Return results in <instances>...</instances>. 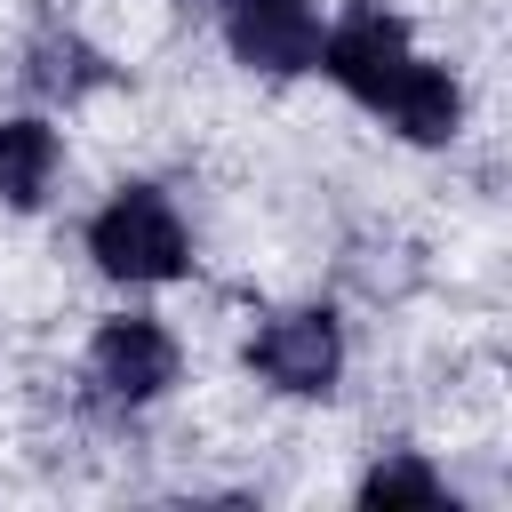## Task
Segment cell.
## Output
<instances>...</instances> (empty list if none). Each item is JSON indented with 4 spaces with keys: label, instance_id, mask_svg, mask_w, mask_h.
Here are the masks:
<instances>
[{
    "label": "cell",
    "instance_id": "obj_3",
    "mask_svg": "<svg viewBox=\"0 0 512 512\" xmlns=\"http://www.w3.org/2000/svg\"><path fill=\"white\" fill-rule=\"evenodd\" d=\"M232 48L264 72H312L320 64V16L312 0H224Z\"/></svg>",
    "mask_w": 512,
    "mask_h": 512
},
{
    "label": "cell",
    "instance_id": "obj_6",
    "mask_svg": "<svg viewBox=\"0 0 512 512\" xmlns=\"http://www.w3.org/2000/svg\"><path fill=\"white\" fill-rule=\"evenodd\" d=\"M48 168H56V128L48 120H0V200L32 208L48 192Z\"/></svg>",
    "mask_w": 512,
    "mask_h": 512
},
{
    "label": "cell",
    "instance_id": "obj_5",
    "mask_svg": "<svg viewBox=\"0 0 512 512\" xmlns=\"http://www.w3.org/2000/svg\"><path fill=\"white\" fill-rule=\"evenodd\" d=\"M176 376V344L160 320H104L96 328V384L112 400H152Z\"/></svg>",
    "mask_w": 512,
    "mask_h": 512
},
{
    "label": "cell",
    "instance_id": "obj_2",
    "mask_svg": "<svg viewBox=\"0 0 512 512\" xmlns=\"http://www.w3.org/2000/svg\"><path fill=\"white\" fill-rule=\"evenodd\" d=\"M320 64H328L360 104L384 112V104L400 96V80H408L424 56L408 48V24H400V16H384V8H352V16L320 40Z\"/></svg>",
    "mask_w": 512,
    "mask_h": 512
},
{
    "label": "cell",
    "instance_id": "obj_7",
    "mask_svg": "<svg viewBox=\"0 0 512 512\" xmlns=\"http://www.w3.org/2000/svg\"><path fill=\"white\" fill-rule=\"evenodd\" d=\"M384 112H392L416 144H440V136H456V80H448V72H432V64H416Z\"/></svg>",
    "mask_w": 512,
    "mask_h": 512
},
{
    "label": "cell",
    "instance_id": "obj_8",
    "mask_svg": "<svg viewBox=\"0 0 512 512\" xmlns=\"http://www.w3.org/2000/svg\"><path fill=\"white\" fill-rule=\"evenodd\" d=\"M360 504H440V480L416 464V456H392L360 480Z\"/></svg>",
    "mask_w": 512,
    "mask_h": 512
},
{
    "label": "cell",
    "instance_id": "obj_4",
    "mask_svg": "<svg viewBox=\"0 0 512 512\" xmlns=\"http://www.w3.org/2000/svg\"><path fill=\"white\" fill-rule=\"evenodd\" d=\"M336 360H344V344H336V320L328 312H280L256 336V368L280 392H328L336 384Z\"/></svg>",
    "mask_w": 512,
    "mask_h": 512
},
{
    "label": "cell",
    "instance_id": "obj_1",
    "mask_svg": "<svg viewBox=\"0 0 512 512\" xmlns=\"http://www.w3.org/2000/svg\"><path fill=\"white\" fill-rule=\"evenodd\" d=\"M88 248H96V264L112 280H176L184 272V224H176V208L152 184H128L88 224Z\"/></svg>",
    "mask_w": 512,
    "mask_h": 512
}]
</instances>
